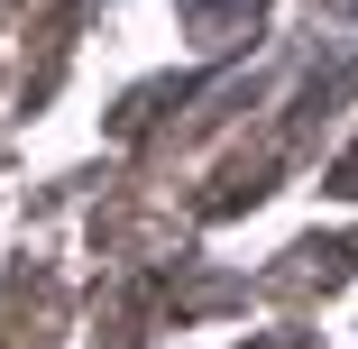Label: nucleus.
Here are the masks:
<instances>
[{
	"mask_svg": "<svg viewBox=\"0 0 358 349\" xmlns=\"http://www.w3.org/2000/svg\"><path fill=\"white\" fill-rule=\"evenodd\" d=\"M175 10H184L202 37H230V28H248V19H257V0H175Z\"/></svg>",
	"mask_w": 358,
	"mask_h": 349,
	"instance_id": "f257e3e1",
	"label": "nucleus"
},
{
	"mask_svg": "<svg viewBox=\"0 0 358 349\" xmlns=\"http://www.w3.org/2000/svg\"><path fill=\"white\" fill-rule=\"evenodd\" d=\"M340 193H358V157H349V166H340Z\"/></svg>",
	"mask_w": 358,
	"mask_h": 349,
	"instance_id": "f03ea898",
	"label": "nucleus"
}]
</instances>
